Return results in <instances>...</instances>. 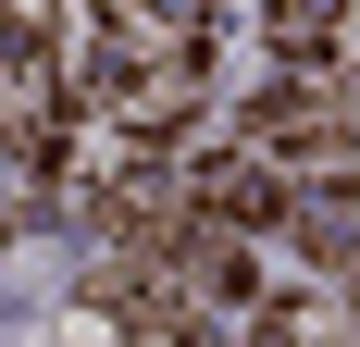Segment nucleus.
Listing matches in <instances>:
<instances>
[{
    "label": "nucleus",
    "mask_w": 360,
    "mask_h": 347,
    "mask_svg": "<svg viewBox=\"0 0 360 347\" xmlns=\"http://www.w3.org/2000/svg\"><path fill=\"white\" fill-rule=\"evenodd\" d=\"M335 50H348V63H360V25H348V37H335Z\"/></svg>",
    "instance_id": "39448f33"
},
{
    "label": "nucleus",
    "mask_w": 360,
    "mask_h": 347,
    "mask_svg": "<svg viewBox=\"0 0 360 347\" xmlns=\"http://www.w3.org/2000/svg\"><path fill=\"white\" fill-rule=\"evenodd\" d=\"M199 211H224V223H274V211H286V186H274L261 162H236V149H224V162H199Z\"/></svg>",
    "instance_id": "f257e3e1"
},
{
    "label": "nucleus",
    "mask_w": 360,
    "mask_h": 347,
    "mask_svg": "<svg viewBox=\"0 0 360 347\" xmlns=\"http://www.w3.org/2000/svg\"><path fill=\"white\" fill-rule=\"evenodd\" d=\"M286 223H298V248H323V261H348V248H360V211L323 199V186H311V199H286Z\"/></svg>",
    "instance_id": "7ed1b4c3"
},
{
    "label": "nucleus",
    "mask_w": 360,
    "mask_h": 347,
    "mask_svg": "<svg viewBox=\"0 0 360 347\" xmlns=\"http://www.w3.org/2000/svg\"><path fill=\"white\" fill-rule=\"evenodd\" d=\"M335 37H348L335 0H274V50H286V63H335Z\"/></svg>",
    "instance_id": "f03ea898"
},
{
    "label": "nucleus",
    "mask_w": 360,
    "mask_h": 347,
    "mask_svg": "<svg viewBox=\"0 0 360 347\" xmlns=\"http://www.w3.org/2000/svg\"><path fill=\"white\" fill-rule=\"evenodd\" d=\"M335 273H348V322H360V248H348V261H335Z\"/></svg>",
    "instance_id": "20e7f679"
}]
</instances>
